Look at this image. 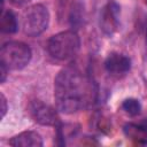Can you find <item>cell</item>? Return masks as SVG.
<instances>
[{
  "instance_id": "1",
  "label": "cell",
  "mask_w": 147,
  "mask_h": 147,
  "mask_svg": "<svg viewBox=\"0 0 147 147\" xmlns=\"http://www.w3.org/2000/svg\"><path fill=\"white\" fill-rule=\"evenodd\" d=\"M96 95L92 79L76 67L62 69L54 80L56 107L64 114H74L92 105Z\"/></svg>"
},
{
  "instance_id": "2",
  "label": "cell",
  "mask_w": 147,
  "mask_h": 147,
  "mask_svg": "<svg viewBox=\"0 0 147 147\" xmlns=\"http://www.w3.org/2000/svg\"><path fill=\"white\" fill-rule=\"evenodd\" d=\"M80 48V39L77 32L67 30L52 36L47 42L48 53L56 60L67 61L72 59Z\"/></svg>"
},
{
  "instance_id": "3",
  "label": "cell",
  "mask_w": 147,
  "mask_h": 147,
  "mask_svg": "<svg viewBox=\"0 0 147 147\" xmlns=\"http://www.w3.org/2000/svg\"><path fill=\"white\" fill-rule=\"evenodd\" d=\"M32 56L31 48L22 41H8L0 51L1 64L8 70H21L25 68Z\"/></svg>"
},
{
  "instance_id": "4",
  "label": "cell",
  "mask_w": 147,
  "mask_h": 147,
  "mask_svg": "<svg viewBox=\"0 0 147 147\" xmlns=\"http://www.w3.org/2000/svg\"><path fill=\"white\" fill-rule=\"evenodd\" d=\"M49 13L48 9L41 5L37 3L29 7L23 16V30L24 33L30 37H37L41 34L48 26Z\"/></svg>"
},
{
  "instance_id": "5",
  "label": "cell",
  "mask_w": 147,
  "mask_h": 147,
  "mask_svg": "<svg viewBox=\"0 0 147 147\" xmlns=\"http://www.w3.org/2000/svg\"><path fill=\"white\" fill-rule=\"evenodd\" d=\"M29 114L36 123L44 126H56L60 123L55 109L40 100H34L29 105Z\"/></svg>"
},
{
  "instance_id": "6",
  "label": "cell",
  "mask_w": 147,
  "mask_h": 147,
  "mask_svg": "<svg viewBox=\"0 0 147 147\" xmlns=\"http://www.w3.org/2000/svg\"><path fill=\"white\" fill-rule=\"evenodd\" d=\"M119 6L115 0H109L100 13V29L107 36H113L119 23Z\"/></svg>"
},
{
  "instance_id": "7",
  "label": "cell",
  "mask_w": 147,
  "mask_h": 147,
  "mask_svg": "<svg viewBox=\"0 0 147 147\" xmlns=\"http://www.w3.org/2000/svg\"><path fill=\"white\" fill-rule=\"evenodd\" d=\"M105 69L111 76H124L131 69V60L123 54L110 53L105 61Z\"/></svg>"
},
{
  "instance_id": "8",
  "label": "cell",
  "mask_w": 147,
  "mask_h": 147,
  "mask_svg": "<svg viewBox=\"0 0 147 147\" xmlns=\"http://www.w3.org/2000/svg\"><path fill=\"white\" fill-rule=\"evenodd\" d=\"M9 145L14 147H41L44 145L41 136L36 131H24L9 140Z\"/></svg>"
},
{
  "instance_id": "9",
  "label": "cell",
  "mask_w": 147,
  "mask_h": 147,
  "mask_svg": "<svg viewBox=\"0 0 147 147\" xmlns=\"http://www.w3.org/2000/svg\"><path fill=\"white\" fill-rule=\"evenodd\" d=\"M124 133L136 144L147 146V130L144 129L140 124H126L124 126Z\"/></svg>"
},
{
  "instance_id": "10",
  "label": "cell",
  "mask_w": 147,
  "mask_h": 147,
  "mask_svg": "<svg viewBox=\"0 0 147 147\" xmlns=\"http://www.w3.org/2000/svg\"><path fill=\"white\" fill-rule=\"evenodd\" d=\"M17 18L11 10H3L0 21V28L3 33H15L17 31Z\"/></svg>"
},
{
  "instance_id": "11",
  "label": "cell",
  "mask_w": 147,
  "mask_h": 147,
  "mask_svg": "<svg viewBox=\"0 0 147 147\" xmlns=\"http://www.w3.org/2000/svg\"><path fill=\"white\" fill-rule=\"evenodd\" d=\"M122 109L130 116H137L141 111V105L137 99L129 98L125 99L122 103Z\"/></svg>"
},
{
  "instance_id": "12",
  "label": "cell",
  "mask_w": 147,
  "mask_h": 147,
  "mask_svg": "<svg viewBox=\"0 0 147 147\" xmlns=\"http://www.w3.org/2000/svg\"><path fill=\"white\" fill-rule=\"evenodd\" d=\"M7 100H6V98H5V95L1 93V118H3L5 117V115H6V113H7Z\"/></svg>"
},
{
  "instance_id": "13",
  "label": "cell",
  "mask_w": 147,
  "mask_h": 147,
  "mask_svg": "<svg viewBox=\"0 0 147 147\" xmlns=\"http://www.w3.org/2000/svg\"><path fill=\"white\" fill-rule=\"evenodd\" d=\"M31 0H9V2L16 7H23L25 5H28Z\"/></svg>"
},
{
  "instance_id": "14",
  "label": "cell",
  "mask_w": 147,
  "mask_h": 147,
  "mask_svg": "<svg viewBox=\"0 0 147 147\" xmlns=\"http://www.w3.org/2000/svg\"><path fill=\"white\" fill-rule=\"evenodd\" d=\"M0 64H1V63H0ZM0 69H1V83H3V82L6 80V77H7V74L9 72V70H8L3 64L0 65Z\"/></svg>"
},
{
  "instance_id": "15",
  "label": "cell",
  "mask_w": 147,
  "mask_h": 147,
  "mask_svg": "<svg viewBox=\"0 0 147 147\" xmlns=\"http://www.w3.org/2000/svg\"><path fill=\"white\" fill-rule=\"evenodd\" d=\"M140 125H141L144 129H146V130H147V118H146V119H144V121L140 123Z\"/></svg>"
},
{
  "instance_id": "16",
  "label": "cell",
  "mask_w": 147,
  "mask_h": 147,
  "mask_svg": "<svg viewBox=\"0 0 147 147\" xmlns=\"http://www.w3.org/2000/svg\"><path fill=\"white\" fill-rule=\"evenodd\" d=\"M145 3H146V5H147V0H145Z\"/></svg>"
}]
</instances>
